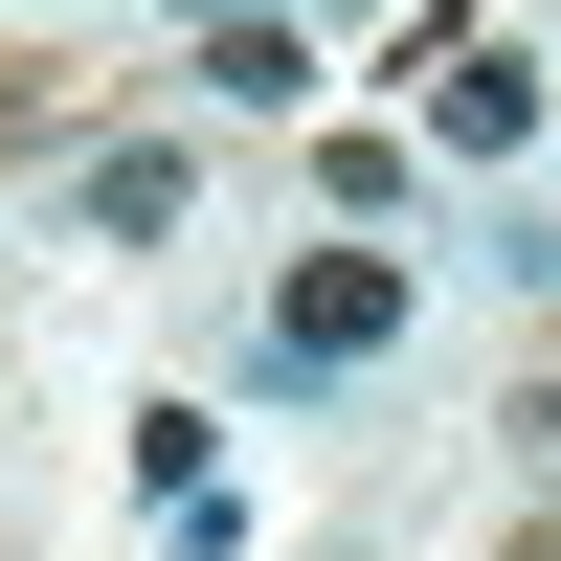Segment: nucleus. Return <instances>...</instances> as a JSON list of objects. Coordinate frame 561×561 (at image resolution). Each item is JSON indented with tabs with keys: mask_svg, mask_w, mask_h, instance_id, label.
Returning <instances> with one entry per match:
<instances>
[{
	"mask_svg": "<svg viewBox=\"0 0 561 561\" xmlns=\"http://www.w3.org/2000/svg\"><path fill=\"white\" fill-rule=\"evenodd\" d=\"M404 90H427V158H517V135H539V68L472 23V0H427V23H404Z\"/></svg>",
	"mask_w": 561,
	"mask_h": 561,
	"instance_id": "nucleus-1",
	"label": "nucleus"
},
{
	"mask_svg": "<svg viewBox=\"0 0 561 561\" xmlns=\"http://www.w3.org/2000/svg\"><path fill=\"white\" fill-rule=\"evenodd\" d=\"M382 337H404V270H382V248H293V293H270V359H293V382H359Z\"/></svg>",
	"mask_w": 561,
	"mask_h": 561,
	"instance_id": "nucleus-2",
	"label": "nucleus"
},
{
	"mask_svg": "<svg viewBox=\"0 0 561 561\" xmlns=\"http://www.w3.org/2000/svg\"><path fill=\"white\" fill-rule=\"evenodd\" d=\"M68 203H90V248H158V225H180V135H90Z\"/></svg>",
	"mask_w": 561,
	"mask_h": 561,
	"instance_id": "nucleus-3",
	"label": "nucleus"
},
{
	"mask_svg": "<svg viewBox=\"0 0 561 561\" xmlns=\"http://www.w3.org/2000/svg\"><path fill=\"white\" fill-rule=\"evenodd\" d=\"M203 90L225 113H314V23H203Z\"/></svg>",
	"mask_w": 561,
	"mask_h": 561,
	"instance_id": "nucleus-4",
	"label": "nucleus"
},
{
	"mask_svg": "<svg viewBox=\"0 0 561 561\" xmlns=\"http://www.w3.org/2000/svg\"><path fill=\"white\" fill-rule=\"evenodd\" d=\"M180 23H270V0H180Z\"/></svg>",
	"mask_w": 561,
	"mask_h": 561,
	"instance_id": "nucleus-5",
	"label": "nucleus"
},
{
	"mask_svg": "<svg viewBox=\"0 0 561 561\" xmlns=\"http://www.w3.org/2000/svg\"><path fill=\"white\" fill-rule=\"evenodd\" d=\"M517 561H561V517H539V539H517Z\"/></svg>",
	"mask_w": 561,
	"mask_h": 561,
	"instance_id": "nucleus-6",
	"label": "nucleus"
}]
</instances>
